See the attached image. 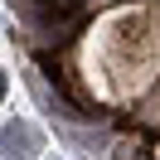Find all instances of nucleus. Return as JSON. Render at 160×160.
<instances>
[{
  "mask_svg": "<svg viewBox=\"0 0 160 160\" xmlns=\"http://www.w3.org/2000/svg\"><path fill=\"white\" fill-rule=\"evenodd\" d=\"M73 5H82V0H53V10H73Z\"/></svg>",
  "mask_w": 160,
  "mask_h": 160,
  "instance_id": "nucleus-1",
  "label": "nucleus"
},
{
  "mask_svg": "<svg viewBox=\"0 0 160 160\" xmlns=\"http://www.w3.org/2000/svg\"><path fill=\"white\" fill-rule=\"evenodd\" d=\"M0 97H5V73H0Z\"/></svg>",
  "mask_w": 160,
  "mask_h": 160,
  "instance_id": "nucleus-2",
  "label": "nucleus"
}]
</instances>
